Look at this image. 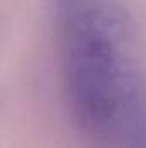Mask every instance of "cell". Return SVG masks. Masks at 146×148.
<instances>
[{
    "label": "cell",
    "mask_w": 146,
    "mask_h": 148,
    "mask_svg": "<svg viewBox=\"0 0 146 148\" xmlns=\"http://www.w3.org/2000/svg\"><path fill=\"white\" fill-rule=\"evenodd\" d=\"M72 122L88 148H146V43L113 0H50Z\"/></svg>",
    "instance_id": "cell-1"
}]
</instances>
